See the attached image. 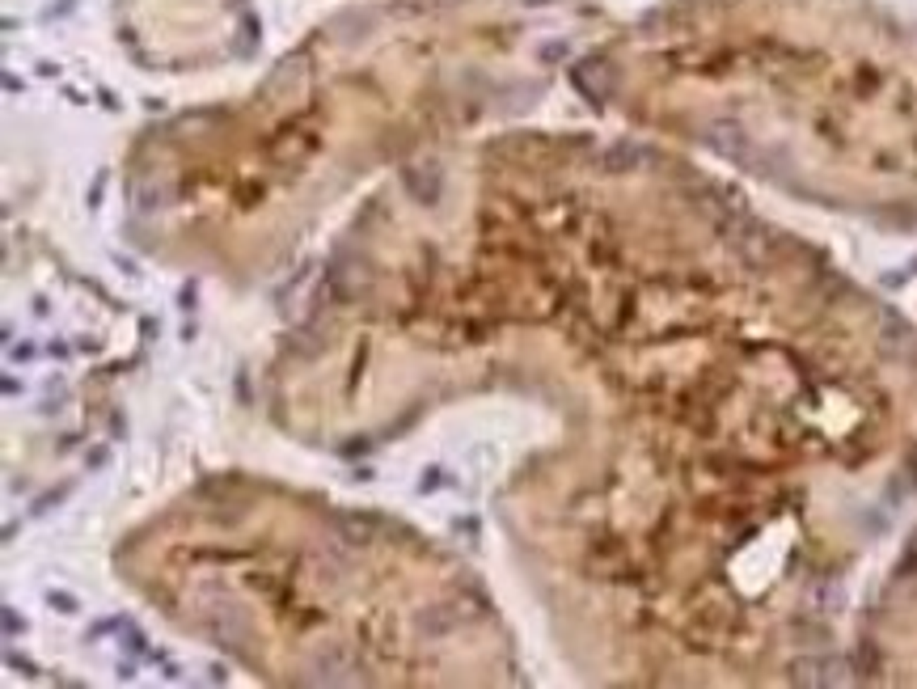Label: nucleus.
<instances>
[{
	"mask_svg": "<svg viewBox=\"0 0 917 689\" xmlns=\"http://www.w3.org/2000/svg\"><path fill=\"white\" fill-rule=\"evenodd\" d=\"M51 605H59L63 614H72V609H76V605H72V597H51Z\"/></svg>",
	"mask_w": 917,
	"mask_h": 689,
	"instance_id": "obj_1",
	"label": "nucleus"
}]
</instances>
